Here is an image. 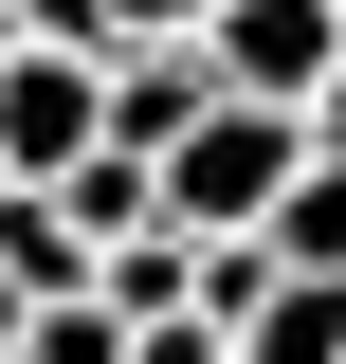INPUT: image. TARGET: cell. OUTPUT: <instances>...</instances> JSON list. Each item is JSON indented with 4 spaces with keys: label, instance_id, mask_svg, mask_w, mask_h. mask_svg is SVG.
Masks as SVG:
<instances>
[{
    "label": "cell",
    "instance_id": "cell-6",
    "mask_svg": "<svg viewBox=\"0 0 346 364\" xmlns=\"http://www.w3.org/2000/svg\"><path fill=\"white\" fill-rule=\"evenodd\" d=\"M0 364H128V328L73 291V310H19V346H0Z\"/></svg>",
    "mask_w": 346,
    "mask_h": 364
},
{
    "label": "cell",
    "instance_id": "cell-5",
    "mask_svg": "<svg viewBox=\"0 0 346 364\" xmlns=\"http://www.w3.org/2000/svg\"><path fill=\"white\" fill-rule=\"evenodd\" d=\"M37 200L73 219V255H110V237H146V164H128V146H91V164H73V182H37Z\"/></svg>",
    "mask_w": 346,
    "mask_h": 364
},
{
    "label": "cell",
    "instance_id": "cell-8",
    "mask_svg": "<svg viewBox=\"0 0 346 364\" xmlns=\"http://www.w3.org/2000/svg\"><path fill=\"white\" fill-rule=\"evenodd\" d=\"M292 128H310V164H346V55H328V91H310Z\"/></svg>",
    "mask_w": 346,
    "mask_h": 364
},
{
    "label": "cell",
    "instance_id": "cell-1",
    "mask_svg": "<svg viewBox=\"0 0 346 364\" xmlns=\"http://www.w3.org/2000/svg\"><path fill=\"white\" fill-rule=\"evenodd\" d=\"M310 164V128L292 109H201V128L146 164V219L182 237V255H256V219H273V182Z\"/></svg>",
    "mask_w": 346,
    "mask_h": 364
},
{
    "label": "cell",
    "instance_id": "cell-4",
    "mask_svg": "<svg viewBox=\"0 0 346 364\" xmlns=\"http://www.w3.org/2000/svg\"><path fill=\"white\" fill-rule=\"evenodd\" d=\"M256 273H292V291H346V164H292V182H273Z\"/></svg>",
    "mask_w": 346,
    "mask_h": 364
},
{
    "label": "cell",
    "instance_id": "cell-3",
    "mask_svg": "<svg viewBox=\"0 0 346 364\" xmlns=\"http://www.w3.org/2000/svg\"><path fill=\"white\" fill-rule=\"evenodd\" d=\"M91 55H37V37H0V200H37V182L91 164Z\"/></svg>",
    "mask_w": 346,
    "mask_h": 364
},
{
    "label": "cell",
    "instance_id": "cell-7",
    "mask_svg": "<svg viewBox=\"0 0 346 364\" xmlns=\"http://www.w3.org/2000/svg\"><path fill=\"white\" fill-rule=\"evenodd\" d=\"M0 37H37V55H91V0H0Z\"/></svg>",
    "mask_w": 346,
    "mask_h": 364
},
{
    "label": "cell",
    "instance_id": "cell-2",
    "mask_svg": "<svg viewBox=\"0 0 346 364\" xmlns=\"http://www.w3.org/2000/svg\"><path fill=\"white\" fill-rule=\"evenodd\" d=\"M328 55H346L328 0H219V18H201V91H219V109H310Z\"/></svg>",
    "mask_w": 346,
    "mask_h": 364
}]
</instances>
